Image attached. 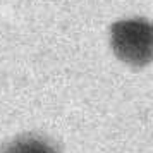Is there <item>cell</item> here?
<instances>
[{
	"label": "cell",
	"instance_id": "cell-1",
	"mask_svg": "<svg viewBox=\"0 0 153 153\" xmlns=\"http://www.w3.org/2000/svg\"><path fill=\"white\" fill-rule=\"evenodd\" d=\"M112 45L126 62L146 64L152 55V29L145 21H124L112 28Z\"/></svg>",
	"mask_w": 153,
	"mask_h": 153
},
{
	"label": "cell",
	"instance_id": "cell-2",
	"mask_svg": "<svg viewBox=\"0 0 153 153\" xmlns=\"http://www.w3.org/2000/svg\"><path fill=\"white\" fill-rule=\"evenodd\" d=\"M4 153H57L53 146L40 138H21L10 143Z\"/></svg>",
	"mask_w": 153,
	"mask_h": 153
}]
</instances>
